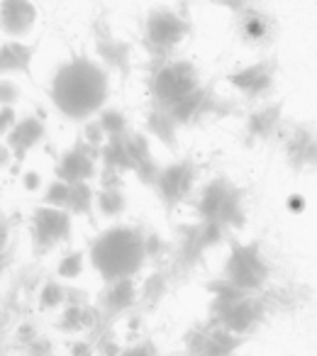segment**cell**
<instances>
[{"instance_id":"obj_1","label":"cell","mask_w":317,"mask_h":356,"mask_svg":"<svg viewBox=\"0 0 317 356\" xmlns=\"http://www.w3.org/2000/svg\"><path fill=\"white\" fill-rule=\"evenodd\" d=\"M108 98V76L88 59L69 61L51 81V100L71 120H86Z\"/></svg>"},{"instance_id":"obj_2","label":"cell","mask_w":317,"mask_h":356,"mask_svg":"<svg viewBox=\"0 0 317 356\" xmlns=\"http://www.w3.org/2000/svg\"><path fill=\"white\" fill-rule=\"evenodd\" d=\"M147 259V234L134 227L108 229L90 249V261L108 283L132 278Z\"/></svg>"},{"instance_id":"obj_3","label":"cell","mask_w":317,"mask_h":356,"mask_svg":"<svg viewBox=\"0 0 317 356\" xmlns=\"http://www.w3.org/2000/svg\"><path fill=\"white\" fill-rule=\"evenodd\" d=\"M195 213L198 220H213L232 232H239L247 225V193L227 176H218L208 181L198 193Z\"/></svg>"},{"instance_id":"obj_4","label":"cell","mask_w":317,"mask_h":356,"mask_svg":"<svg viewBox=\"0 0 317 356\" xmlns=\"http://www.w3.org/2000/svg\"><path fill=\"white\" fill-rule=\"evenodd\" d=\"M222 276L247 293L268 291L273 278V266H271V259L263 252V244L259 239L229 244V254L222 266Z\"/></svg>"},{"instance_id":"obj_5","label":"cell","mask_w":317,"mask_h":356,"mask_svg":"<svg viewBox=\"0 0 317 356\" xmlns=\"http://www.w3.org/2000/svg\"><path fill=\"white\" fill-rule=\"evenodd\" d=\"M229 232L232 229H227L220 222H213V220H198L193 225H184L179 229V247H176L174 254L171 276H188L190 271H195L205 254L225 244Z\"/></svg>"},{"instance_id":"obj_6","label":"cell","mask_w":317,"mask_h":356,"mask_svg":"<svg viewBox=\"0 0 317 356\" xmlns=\"http://www.w3.org/2000/svg\"><path fill=\"white\" fill-rule=\"evenodd\" d=\"M200 74L190 61L186 59H166L158 61L152 74V98L156 108L171 110L176 103L188 98L200 88Z\"/></svg>"},{"instance_id":"obj_7","label":"cell","mask_w":317,"mask_h":356,"mask_svg":"<svg viewBox=\"0 0 317 356\" xmlns=\"http://www.w3.org/2000/svg\"><path fill=\"white\" fill-rule=\"evenodd\" d=\"M188 32L190 25L181 13L171 8H154L144 20V47L156 61H166Z\"/></svg>"},{"instance_id":"obj_8","label":"cell","mask_w":317,"mask_h":356,"mask_svg":"<svg viewBox=\"0 0 317 356\" xmlns=\"http://www.w3.org/2000/svg\"><path fill=\"white\" fill-rule=\"evenodd\" d=\"M268 315H273V312L268 307L266 296L263 293H249V296L239 298L229 305H210L208 320L239 337H249L268 320Z\"/></svg>"},{"instance_id":"obj_9","label":"cell","mask_w":317,"mask_h":356,"mask_svg":"<svg viewBox=\"0 0 317 356\" xmlns=\"http://www.w3.org/2000/svg\"><path fill=\"white\" fill-rule=\"evenodd\" d=\"M276 79H278V64L271 56L242 66V69L232 71V74L227 76L229 86H232L244 100L257 103V105L266 103L273 95V90H276Z\"/></svg>"},{"instance_id":"obj_10","label":"cell","mask_w":317,"mask_h":356,"mask_svg":"<svg viewBox=\"0 0 317 356\" xmlns=\"http://www.w3.org/2000/svg\"><path fill=\"white\" fill-rule=\"evenodd\" d=\"M198 181V166H195L193 159H179V161H171L166 166H161L156 184V195L161 200L166 210H176L190 193H193V186Z\"/></svg>"},{"instance_id":"obj_11","label":"cell","mask_w":317,"mask_h":356,"mask_svg":"<svg viewBox=\"0 0 317 356\" xmlns=\"http://www.w3.org/2000/svg\"><path fill=\"white\" fill-rule=\"evenodd\" d=\"M283 159L293 173H317V127L307 122H293L283 132Z\"/></svg>"},{"instance_id":"obj_12","label":"cell","mask_w":317,"mask_h":356,"mask_svg":"<svg viewBox=\"0 0 317 356\" xmlns=\"http://www.w3.org/2000/svg\"><path fill=\"white\" fill-rule=\"evenodd\" d=\"M234 15V32H237L239 42L252 49H268L278 37V20L266 13L263 8L252 6L244 8Z\"/></svg>"},{"instance_id":"obj_13","label":"cell","mask_w":317,"mask_h":356,"mask_svg":"<svg viewBox=\"0 0 317 356\" xmlns=\"http://www.w3.org/2000/svg\"><path fill=\"white\" fill-rule=\"evenodd\" d=\"M286 108L281 100L259 103L244 120V137L249 144H266L286 132Z\"/></svg>"},{"instance_id":"obj_14","label":"cell","mask_w":317,"mask_h":356,"mask_svg":"<svg viewBox=\"0 0 317 356\" xmlns=\"http://www.w3.org/2000/svg\"><path fill=\"white\" fill-rule=\"evenodd\" d=\"M71 234V218L69 210L61 208H40L35 213V239L40 247L51 249L54 244L64 242Z\"/></svg>"},{"instance_id":"obj_15","label":"cell","mask_w":317,"mask_h":356,"mask_svg":"<svg viewBox=\"0 0 317 356\" xmlns=\"http://www.w3.org/2000/svg\"><path fill=\"white\" fill-rule=\"evenodd\" d=\"M37 10L30 0H3L0 6V27L13 37H22L35 27Z\"/></svg>"},{"instance_id":"obj_16","label":"cell","mask_w":317,"mask_h":356,"mask_svg":"<svg viewBox=\"0 0 317 356\" xmlns=\"http://www.w3.org/2000/svg\"><path fill=\"white\" fill-rule=\"evenodd\" d=\"M56 176L66 184H86L93 176V156L88 154V149L79 144L71 152H66L56 166Z\"/></svg>"},{"instance_id":"obj_17","label":"cell","mask_w":317,"mask_h":356,"mask_svg":"<svg viewBox=\"0 0 317 356\" xmlns=\"http://www.w3.org/2000/svg\"><path fill=\"white\" fill-rule=\"evenodd\" d=\"M42 137H44V124L37 118H25V120H20V122H15V127L8 132V147L15 154L17 161H22V156H25Z\"/></svg>"},{"instance_id":"obj_18","label":"cell","mask_w":317,"mask_h":356,"mask_svg":"<svg viewBox=\"0 0 317 356\" xmlns=\"http://www.w3.org/2000/svg\"><path fill=\"white\" fill-rule=\"evenodd\" d=\"M244 339H247V337H239V334H234V332L225 330V327L208 320V334H205V344H203L200 356H234L242 349Z\"/></svg>"},{"instance_id":"obj_19","label":"cell","mask_w":317,"mask_h":356,"mask_svg":"<svg viewBox=\"0 0 317 356\" xmlns=\"http://www.w3.org/2000/svg\"><path fill=\"white\" fill-rule=\"evenodd\" d=\"M134 300H137V291H134L132 278L108 283V288H105L103 296H100L103 310L113 312V315H120V312H124L127 307H132Z\"/></svg>"},{"instance_id":"obj_20","label":"cell","mask_w":317,"mask_h":356,"mask_svg":"<svg viewBox=\"0 0 317 356\" xmlns=\"http://www.w3.org/2000/svg\"><path fill=\"white\" fill-rule=\"evenodd\" d=\"M179 127L181 124L174 120V115L164 108H154L147 115V132L154 139H158L161 144H166L169 149L176 147V139H179Z\"/></svg>"},{"instance_id":"obj_21","label":"cell","mask_w":317,"mask_h":356,"mask_svg":"<svg viewBox=\"0 0 317 356\" xmlns=\"http://www.w3.org/2000/svg\"><path fill=\"white\" fill-rule=\"evenodd\" d=\"M98 51H100V59H103L110 69H117L120 74H127L129 47L124 44V42L115 40L110 32H100L98 35Z\"/></svg>"},{"instance_id":"obj_22","label":"cell","mask_w":317,"mask_h":356,"mask_svg":"<svg viewBox=\"0 0 317 356\" xmlns=\"http://www.w3.org/2000/svg\"><path fill=\"white\" fill-rule=\"evenodd\" d=\"M127 139H129V132L122 134V137H108V142H105L103 159L110 171H132L134 168Z\"/></svg>"},{"instance_id":"obj_23","label":"cell","mask_w":317,"mask_h":356,"mask_svg":"<svg viewBox=\"0 0 317 356\" xmlns=\"http://www.w3.org/2000/svg\"><path fill=\"white\" fill-rule=\"evenodd\" d=\"M32 61V49L20 42H8L0 47V74L8 71H27Z\"/></svg>"},{"instance_id":"obj_24","label":"cell","mask_w":317,"mask_h":356,"mask_svg":"<svg viewBox=\"0 0 317 356\" xmlns=\"http://www.w3.org/2000/svg\"><path fill=\"white\" fill-rule=\"evenodd\" d=\"M166 291H169V273L156 271V273H152V276H147L142 291H139V298H142L149 307H154L161 302V298L166 296Z\"/></svg>"},{"instance_id":"obj_25","label":"cell","mask_w":317,"mask_h":356,"mask_svg":"<svg viewBox=\"0 0 317 356\" xmlns=\"http://www.w3.org/2000/svg\"><path fill=\"white\" fill-rule=\"evenodd\" d=\"M98 203H100V213L108 215V218L122 215L124 208H127V198H124V193L120 191V186H108V188L100 193Z\"/></svg>"},{"instance_id":"obj_26","label":"cell","mask_w":317,"mask_h":356,"mask_svg":"<svg viewBox=\"0 0 317 356\" xmlns=\"http://www.w3.org/2000/svg\"><path fill=\"white\" fill-rule=\"evenodd\" d=\"M100 127H103L105 137H122L127 134V118L120 110H105L100 113Z\"/></svg>"},{"instance_id":"obj_27","label":"cell","mask_w":317,"mask_h":356,"mask_svg":"<svg viewBox=\"0 0 317 356\" xmlns=\"http://www.w3.org/2000/svg\"><path fill=\"white\" fill-rule=\"evenodd\" d=\"M90 208V188L88 184H71V195L66 210L74 215H83Z\"/></svg>"},{"instance_id":"obj_28","label":"cell","mask_w":317,"mask_h":356,"mask_svg":"<svg viewBox=\"0 0 317 356\" xmlns=\"http://www.w3.org/2000/svg\"><path fill=\"white\" fill-rule=\"evenodd\" d=\"M69 195H71V184H66V181H54V184L47 188V205L49 208H61L66 210V205H69Z\"/></svg>"},{"instance_id":"obj_29","label":"cell","mask_w":317,"mask_h":356,"mask_svg":"<svg viewBox=\"0 0 317 356\" xmlns=\"http://www.w3.org/2000/svg\"><path fill=\"white\" fill-rule=\"evenodd\" d=\"M81 268H83V254H79V252L66 254V257L61 259V264H59V276L76 278L81 273Z\"/></svg>"},{"instance_id":"obj_30","label":"cell","mask_w":317,"mask_h":356,"mask_svg":"<svg viewBox=\"0 0 317 356\" xmlns=\"http://www.w3.org/2000/svg\"><path fill=\"white\" fill-rule=\"evenodd\" d=\"M61 300H66V291L59 286V283H47L44 291H42V305L44 307H54L59 305Z\"/></svg>"},{"instance_id":"obj_31","label":"cell","mask_w":317,"mask_h":356,"mask_svg":"<svg viewBox=\"0 0 317 356\" xmlns=\"http://www.w3.org/2000/svg\"><path fill=\"white\" fill-rule=\"evenodd\" d=\"M122 356H161V354H158V349L152 344V341H139V344L124 349Z\"/></svg>"},{"instance_id":"obj_32","label":"cell","mask_w":317,"mask_h":356,"mask_svg":"<svg viewBox=\"0 0 317 356\" xmlns=\"http://www.w3.org/2000/svg\"><path fill=\"white\" fill-rule=\"evenodd\" d=\"M215 6L227 8L229 13H239V10H244V8L261 6V0H215Z\"/></svg>"},{"instance_id":"obj_33","label":"cell","mask_w":317,"mask_h":356,"mask_svg":"<svg viewBox=\"0 0 317 356\" xmlns=\"http://www.w3.org/2000/svg\"><path fill=\"white\" fill-rule=\"evenodd\" d=\"M13 127H15V113H13V108L3 105L0 108V134H8Z\"/></svg>"},{"instance_id":"obj_34","label":"cell","mask_w":317,"mask_h":356,"mask_svg":"<svg viewBox=\"0 0 317 356\" xmlns=\"http://www.w3.org/2000/svg\"><path fill=\"white\" fill-rule=\"evenodd\" d=\"M13 100H17V86H13L10 81H0V105H10Z\"/></svg>"},{"instance_id":"obj_35","label":"cell","mask_w":317,"mask_h":356,"mask_svg":"<svg viewBox=\"0 0 317 356\" xmlns=\"http://www.w3.org/2000/svg\"><path fill=\"white\" fill-rule=\"evenodd\" d=\"M8 159H10V147H8V144H0V166H6Z\"/></svg>"},{"instance_id":"obj_36","label":"cell","mask_w":317,"mask_h":356,"mask_svg":"<svg viewBox=\"0 0 317 356\" xmlns=\"http://www.w3.org/2000/svg\"><path fill=\"white\" fill-rule=\"evenodd\" d=\"M37 178H40L37 173H27V176H25V186H27V188H35V186H37Z\"/></svg>"}]
</instances>
